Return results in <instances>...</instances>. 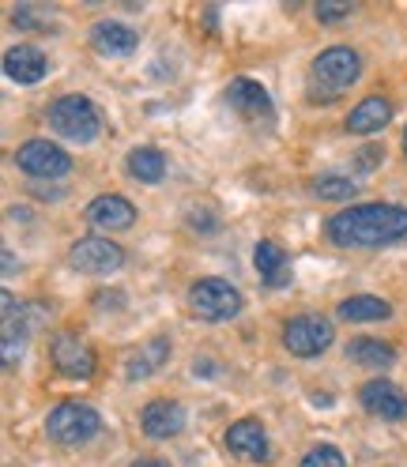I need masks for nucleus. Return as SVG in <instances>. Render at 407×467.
Wrapping results in <instances>:
<instances>
[{"mask_svg":"<svg viewBox=\"0 0 407 467\" xmlns=\"http://www.w3.org/2000/svg\"><path fill=\"white\" fill-rule=\"evenodd\" d=\"M329 238L343 249H381L407 238V208L396 203H355L329 219Z\"/></svg>","mask_w":407,"mask_h":467,"instance_id":"obj_1","label":"nucleus"},{"mask_svg":"<svg viewBox=\"0 0 407 467\" xmlns=\"http://www.w3.org/2000/svg\"><path fill=\"white\" fill-rule=\"evenodd\" d=\"M362 76V57L347 46H332L313 61V76H309V99L313 102H332L339 99V91H347L355 79Z\"/></svg>","mask_w":407,"mask_h":467,"instance_id":"obj_2","label":"nucleus"},{"mask_svg":"<svg viewBox=\"0 0 407 467\" xmlns=\"http://www.w3.org/2000/svg\"><path fill=\"white\" fill-rule=\"evenodd\" d=\"M49 125L72 143H91L102 129V117L87 95H65L49 106Z\"/></svg>","mask_w":407,"mask_h":467,"instance_id":"obj_3","label":"nucleus"},{"mask_svg":"<svg viewBox=\"0 0 407 467\" xmlns=\"http://www.w3.org/2000/svg\"><path fill=\"white\" fill-rule=\"evenodd\" d=\"M99 430H102V415L95 411V407H87V403H61V407H53L49 419H46L49 441L68 445V449L87 445Z\"/></svg>","mask_w":407,"mask_h":467,"instance_id":"obj_4","label":"nucleus"},{"mask_svg":"<svg viewBox=\"0 0 407 467\" xmlns=\"http://www.w3.org/2000/svg\"><path fill=\"white\" fill-rule=\"evenodd\" d=\"M189 309L200 320H230L242 313V290L226 279H200L189 286Z\"/></svg>","mask_w":407,"mask_h":467,"instance_id":"obj_5","label":"nucleus"},{"mask_svg":"<svg viewBox=\"0 0 407 467\" xmlns=\"http://www.w3.org/2000/svg\"><path fill=\"white\" fill-rule=\"evenodd\" d=\"M332 320L325 317H295L283 325V347L298 358H313L332 347Z\"/></svg>","mask_w":407,"mask_h":467,"instance_id":"obj_6","label":"nucleus"},{"mask_svg":"<svg viewBox=\"0 0 407 467\" xmlns=\"http://www.w3.org/2000/svg\"><path fill=\"white\" fill-rule=\"evenodd\" d=\"M68 265L87 275H110L125 265V249L113 245L110 238H79L68 249Z\"/></svg>","mask_w":407,"mask_h":467,"instance_id":"obj_7","label":"nucleus"},{"mask_svg":"<svg viewBox=\"0 0 407 467\" xmlns=\"http://www.w3.org/2000/svg\"><path fill=\"white\" fill-rule=\"evenodd\" d=\"M16 166L31 178H61L72 170V159L65 155V148H57L49 140H26L16 151Z\"/></svg>","mask_w":407,"mask_h":467,"instance_id":"obj_8","label":"nucleus"},{"mask_svg":"<svg viewBox=\"0 0 407 467\" xmlns=\"http://www.w3.org/2000/svg\"><path fill=\"white\" fill-rule=\"evenodd\" d=\"M49 355H53V366L65 377H72V381H87V377L95 373V350L76 332H57L49 343Z\"/></svg>","mask_w":407,"mask_h":467,"instance_id":"obj_9","label":"nucleus"},{"mask_svg":"<svg viewBox=\"0 0 407 467\" xmlns=\"http://www.w3.org/2000/svg\"><path fill=\"white\" fill-rule=\"evenodd\" d=\"M226 102H230V109H238L245 121H272L276 117V106H272V95L260 87L256 79H230V87H226Z\"/></svg>","mask_w":407,"mask_h":467,"instance_id":"obj_10","label":"nucleus"},{"mask_svg":"<svg viewBox=\"0 0 407 467\" xmlns=\"http://www.w3.org/2000/svg\"><path fill=\"white\" fill-rule=\"evenodd\" d=\"M359 400H362L366 411L377 415V419H389V422L407 419V396H403V389H396L392 381H385V377H377V381H366V385L359 389Z\"/></svg>","mask_w":407,"mask_h":467,"instance_id":"obj_11","label":"nucleus"},{"mask_svg":"<svg viewBox=\"0 0 407 467\" xmlns=\"http://www.w3.org/2000/svg\"><path fill=\"white\" fill-rule=\"evenodd\" d=\"M226 449L235 452L238 460H253V463H265L268 460V433L256 419H238L235 426L226 430Z\"/></svg>","mask_w":407,"mask_h":467,"instance_id":"obj_12","label":"nucleus"},{"mask_svg":"<svg viewBox=\"0 0 407 467\" xmlns=\"http://www.w3.org/2000/svg\"><path fill=\"white\" fill-rule=\"evenodd\" d=\"M140 426H143V433H148V437H155V441L178 437L185 430V407L178 400H155V403L143 407Z\"/></svg>","mask_w":407,"mask_h":467,"instance_id":"obj_13","label":"nucleus"},{"mask_svg":"<svg viewBox=\"0 0 407 467\" xmlns=\"http://www.w3.org/2000/svg\"><path fill=\"white\" fill-rule=\"evenodd\" d=\"M83 215H87V223L99 226V230H129L136 223V208H132L125 196H113V192L91 200Z\"/></svg>","mask_w":407,"mask_h":467,"instance_id":"obj_14","label":"nucleus"},{"mask_svg":"<svg viewBox=\"0 0 407 467\" xmlns=\"http://www.w3.org/2000/svg\"><path fill=\"white\" fill-rule=\"evenodd\" d=\"M389 121H392V102L381 99V95H370L347 113V132L370 136V132H381Z\"/></svg>","mask_w":407,"mask_h":467,"instance_id":"obj_15","label":"nucleus"},{"mask_svg":"<svg viewBox=\"0 0 407 467\" xmlns=\"http://www.w3.org/2000/svg\"><path fill=\"white\" fill-rule=\"evenodd\" d=\"M5 72L16 83H38V79H46L49 61H46V53L35 49V46H16V49L5 53Z\"/></svg>","mask_w":407,"mask_h":467,"instance_id":"obj_16","label":"nucleus"},{"mask_svg":"<svg viewBox=\"0 0 407 467\" xmlns=\"http://www.w3.org/2000/svg\"><path fill=\"white\" fill-rule=\"evenodd\" d=\"M91 46L102 53V57H125L136 49V31L125 23H113V19H102L91 26Z\"/></svg>","mask_w":407,"mask_h":467,"instance_id":"obj_17","label":"nucleus"},{"mask_svg":"<svg viewBox=\"0 0 407 467\" xmlns=\"http://www.w3.org/2000/svg\"><path fill=\"white\" fill-rule=\"evenodd\" d=\"M166 358H170V339L155 336V339H148L140 350H132V355L125 358V377L129 381H143V377H151L159 366H166Z\"/></svg>","mask_w":407,"mask_h":467,"instance_id":"obj_18","label":"nucleus"},{"mask_svg":"<svg viewBox=\"0 0 407 467\" xmlns=\"http://www.w3.org/2000/svg\"><path fill=\"white\" fill-rule=\"evenodd\" d=\"M253 265H256L260 279H265L268 286H283V283H290V260H287V249L276 245V242H256V249H253Z\"/></svg>","mask_w":407,"mask_h":467,"instance_id":"obj_19","label":"nucleus"},{"mask_svg":"<svg viewBox=\"0 0 407 467\" xmlns=\"http://www.w3.org/2000/svg\"><path fill=\"white\" fill-rule=\"evenodd\" d=\"M347 358H351L355 366H366V369H389L396 362V347L362 336V339H355L351 347H347Z\"/></svg>","mask_w":407,"mask_h":467,"instance_id":"obj_20","label":"nucleus"},{"mask_svg":"<svg viewBox=\"0 0 407 467\" xmlns=\"http://www.w3.org/2000/svg\"><path fill=\"white\" fill-rule=\"evenodd\" d=\"M129 173L143 185H159L166 178V155L159 148H132L129 151Z\"/></svg>","mask_w":407,"mask_h":467,"instance_id":"obj_21","label":"nucleus"},{"mask_svg":"<svg viewBox=\"0 0 407 467\" xmlns=\"http://www.w3.org/2000/svg\"><path fill=\"white\" fill-rule=\"evenodd\" d=\"M339 317L351 320V325H366V320H385L392 317V306L385 298H373V295H355L339 302Z\"/></svg>","mask_w":407,"mask_h":467,"instance_id":"obj_22","label":"nucleus"},{"mask_svg":"<svg viewBox=\"0 0 407 467\" xmlns=\"http://www.w3.org/2000/svg\"><path fill=\"white\" fill-rule=\"evenodd\" d=\"M355 189H359V185H355L351 178H339V173H325V178L313 182V192L321 196V200H351Z\"/></svg>","mask_w":407,"mask_h":467,"instance_id":"obj_23","label":"nucleus"},{"mask_svg":"<svg viewBox=\"0 0 407 467\" xmlns=\"http://www.w3.org/2000/svg\"><path fill=\"white\" fill-rule=\"evenodd\" d=\"M0 347H5V369H16L23 362V328H16V320H5V336H0Z\"/></svg>","mask_w":407,"mask_h":467,"instance_id":"obj_24","label":"nucleus"},{"mask_svg":"<svg viewBox=\"0 0 407 467\" xmlns=\"http://www.w3.org/2000/svg\"><path fill=\"white\" fill-rule=\"evenodd\" d=\"M302 467H347V460L336 445H317L302 456Z\"/></svg>","mask_w":407,"mask_h":467,"instance_id":"obj_25","label":"nucleus"},{"mask_svg":"<svg viewBox=\"0 0 407 467\" xmlns=\"http://www.w3.org/2000/svg\"><path fill=\"white\" fill-rule=\"evenodd\" d=\"M347 16H351V5H347V0H325V5H317V19L321 23H339Z\"/></svg>","mask_w":407,"mask_h":467,"instance_id":"obj_26","label":"nucleus"},{"mask_svg":"<svg viewBox=\"0 0 407 467\" xmlns=\"http://www.w3.org/2000/svg\"><path fill=\"white\" fill-rule=\"evenodd\" d=\"M359 155H362V159H359V166H362V170H373V166H377V159H381L385 151H381V148H362Z\"/></svg>","mask_w":407,"mask_h":467,"instance_id":"obj_27","label":"nucleus"},{"mask_svg":"<svg viewBox=\"0 0 407 467\" xmlns=\"http://www.w3.org/2000/svg\"><path fill=\"white\" fill-rule=\"evenodd\" d=\"M132 467H170V463L166 460H136Z\"/></svg>","mask_w":407,"mask_h":467,"instance_id":"obj_28","label":"nucleus"},{"mask_svg":"<svg viewBox=\"0 0 407 467\" xmlns=\"http://www.w3.org/2000/svg\"><path fill=\"white\" fill-rule=\"evenodd\" d=\"M403 155H407V129H403Z\"/></svg>","mask_w":407,"mask_h":467,"instance_id":"obj_29","label":"nucleus"}]
</instances>
